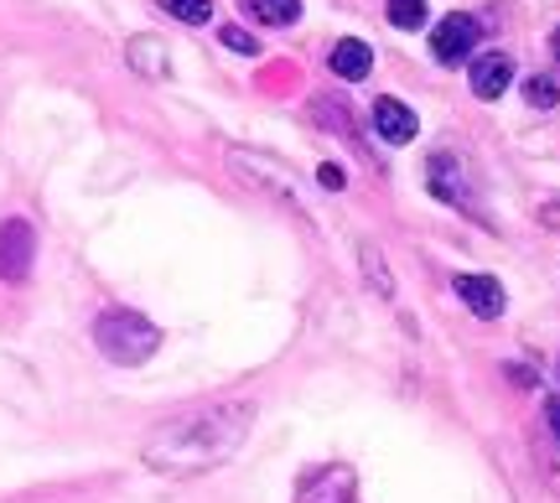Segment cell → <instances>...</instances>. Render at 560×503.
<instances>
[{
    "label": "cell",
    "instance_id": "30bf717a",
    "mask_svg": "<svg viewBox=\"0 0 560 503\" xmlns=\"http://www.w3.org/2000/svg\"><path fill=\"white\" fill-rule=\"evenodd\" d=\"M125 58H130V68L145 73V79H166V73H172V58H166V42L161 37H130Z\"/></svg>",
    "mask_w": 560,
    "mask_h": 503
},
{
    "label": "cell",
    "instance_id": "3957f363",
    "mask_svg": "<svg viewBox=\"0 0 560 503\" xmlns=\"http://www.w3.org/2000/svg\"><path fill=\"white\" fill-rule=\"evenodd\" d=\"M37 255V234L26 219H0V281H26Z\"/></svg>",
    "mask_w": 560,
    "mask_h": 503
},
{
    "label": "cell",
    "instance_id": "52a82bcc",
    "mask_svg": "<svg viewBox=\"0 0 560 503\" xmlns=\"http://www.w3.org/2000/svg\"><path fill=\"white\" fill-rule=\"evenodd\" d=\"M374 130H380L389 145H410L420 136V120H416V109L400 100H380L374 104Z\"/></svg>",
    "mask_w": 560,
    "mask_h": 503
},
{
    "label": "cell",
    "instance_id": "8992f818",
    "mask_svg": "<svg viewBox=\"0 0 560 503\" xmlns=\"http://www.w3.org/2000/svg\"><path fill=\"white\" fill-rule=\"evenodd\" d=\"M467 79H472V94H478V100H499L503 89L514 83V58H509V52H482V58H472Z\"/></svg>",
    "mask_w": 560,
    "mask_h": 503
},
{
    "label": "cell",
    "instance_id": "2e32d148",
    "mask_svg": "<svg viewBox=\"0 0 560 503\" xmlns=\"http://www.w3.org/2000/svg\"><path fill=\"white\" fill-rule=\"evenodd\" d=\"M223 47H229V52H244V58H249V52H260L255 37H249L244 26H223Z\"/></svg>",
    "mask_w": 560,
    "mask_h": 503
},
{
    "label": "cell",
    "instance_id": "4fadbf2b",
    "mask_svg": "<svg viewBox=\"0 0 560 503\" xmlns=\"http://www.w3.org/2000/svg\"><path fill=\"white\" fill-rule=\"evenodd\" d=\"M166 16H177V21H187V26H202V21L213 16V0H156Z\"/></svg>",
    "mask_w": 560,
    "mask_h": 503
},
{
    "label": "cell",
    "instance_id": "6da1fadb",
    "mask_svg": "<svg viewBox=\"0 0 560 503\" xmlns=\"http://www.w3.org/2000/svg\"><path fill=\"white\" fill-rule=\"evenodd\" d=\"M249 425H255V405L249 400H213L198 405L187 416H172L151 442L140 446V457L151 472L166 478H192V472H213L223 467L244 442H249Z\"/></svg>",
    "mask_w": 560,
    "mask_h": 503
},
{
    "label": "cell",
    "instance_id": "9c48e42d",
    "mask_svg": "<svg viewBox=\"0 0 560 503\" xmlns=\"http://www.w3.org/2000/svg\"><path fill=\"white\" fill-rule=\"evenodd\" d=\"M369 68H374V47H369V42L342 37L338 47H332V73H338V79L359 83V79H369Z\"/></svg>",
    "mask_w": 560,
    "mask_h": 503
},
{
    "label": "cell",
    "instance_id": "8fae6325",
    "mask_svg": "<svg viewBox=\"0 0 560 503\" xmlns=\"http://www.w3.org/2000/svg\"><path fill=\"white\" fill-rule=\"evenodd\" d=\"M431 192L446 202H457V208H467V182H462L457 156H431Z\"/></svg>",
    "mask_w": 560,
    "mask_h": 503
},
{
    "label": "cell",
    "instance_id": "9a60e30c",
    "mask_svg": "<svg viewBox=\"0 0 560 503\" xmlns=\"http://www.w3.org/2000/svg\"><path fill=\"white\" fill-rule=\"evenodd\" d=\"M524 100L535 104V109H550V104L560 100V89L550 79H529V83H524Z\"/></svg>",
    "mask_w": 560,
    "mask_h": 503
},
{
    "label": "cell",
    "instance_id": "5b68a950",
    "mask_svg": "<svg viewBox=\"0 0 560 503\" xmlns=\"http://www.w3.org/2000/svg\"><path fill=\"white\" fill-rule=\"evenodd\" d=\"M359 483L348 467H317L306 483H301V503H353Z\"/></svg>",
    "mask_w": 560,
    "mask_h": 503
},
{
    "label": "cell",
    "instance_id": "d6986e66",
    "mask_svg": "<svg viewBox=\"0 0 560 503\" xmlns=\"http://www.w3.org/2000/svg\"><path fill=\"white\" fill-rule=\"evenodd\" d=\"M550 47H556V58H560V26H556V37H550Z\"/></svg>",
    "mask_w": 560,
    "mask_h": 503
},
{
    "label": "cell",
    "instance_id": "277c9868",
    "mask_svg": "<svg viewBox=\"0 0 560 503\" xmlns=\"http://www.w3.org/2000/svg\"><path fill=\"white\" fill-rule=\"evenodd\" d=\"M478 47V21L462 16V11H452V16H441V26L431 32V52H436V62H462L467 52Z\"/></svg>",
    "mask_w": 560,
    "mask_h": 503
},
{
    "label": "cell",
    "instance_id": "7c38bea8",
    "mask_svg": "<svg viewBox=\"0 0 560 503\" xmlns=\"http://www.w3.org/2000/svg\"><path fill=\"white\" fill-rule=\"evenodd\" d=\"M244 11L265 26H291L301 16V0H244Z\"/></svg>",
    "mask_w": 560,
    "mask_h": 503
},
{
    "label": "cell",
    "instance_id": "ba28073f",
    "mask_svg": "<svg viewBox=\"0 0 560 503\" xmlns=\"http://www.w3.org/2000/svg\"><path fill=\"white\" fill-rule=\"evenodd\" d=\"M457 296L472 306L478 317H488V323L503 317V285L493 281V276H457Z\"/></svg>",
    "mask_w": 560,
    "mask_h": 503
},
{
    "label": "cell",
    "instance_id": "e0dca14e",
    "mask_svg": "<svg viewBox=\"0 0 560 503\" xmlns=\"http://www.w3.org/2000/svg\"><path fill=\"white\" fill-rule=\"evenodd\" d=\"M545 421H550V436H556V446H560V395L545 400Z\"/></svg>",
    "mask_w": 560,
    "mask_h": 503
},
{
    "label": "cell",
    "instance_id": "7a4b0ae2",
    "mask_svg": "<svg viewBox=\"0 0 560 503\" xmlns=\"http://www.w3.org/2000/svg\"><path fill=\"white\" fill-rule=\"evenodd\" d=\"M94 348H100L109 363L136 369V363H145L161 348V332L145 323L140 312H130V306H109V312L94 317Z\"/></svg>",
    "mask_w": 560,
    "mask_h": 503
},
{
    "label": "cell",
    "instance_id": "ac0fdd59",
    "mask_svg": "<svg viewBox=\"0 0 560 503\" xmlns=\"http://www.w3.org/2000/svg\"><path fill=\"white\" fill-rule=\"evenodd\" d=\"M317 177H322V187H327V192H338V187H342V172H338V166H332V162L322 166Z\"/></svg>",
    "mask_w": 560,
    "mask_h": 503
},
{
    "label": "cell",
    "instance_id": "5bb4252c",
    "mask_svg": "<svg viewBox=\"0 0 560 503\" xmlns=\"http://www.w3.org/2000/svg\"><path fill=\"white\" fill-rule=\"evenodd\" d=\"M389 21L400 32H416L420 21H425V0H389Z\"/></svg>",
    "mask_w": 560,
    "mask_h": 503
}]
</instances>
